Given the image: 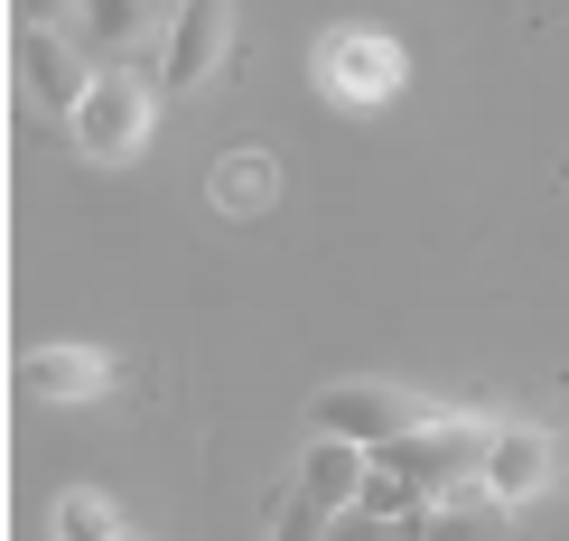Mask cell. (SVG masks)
<instances>
[{"label":"cell","mask_w":569,"mask_h":541,"mask_svg":"<svg viewBox=\"0 0 569 541\" xmlns=\"http://www.w3.org/2000/svg\"><path fill=\"white\" fill-rule=\"evenodd\" d=\"M495 439H505V420H486V411H458V420H430V430H411L401 449H383L373 467H392L411 495H458V485H477L486 477V458H495Z\"/></svg>","instance_id":"cell-1"},{"label":"cell","mask_w":569,"mask_h":541,"mask_svg":"<svg viewBox=\"0 0 569 541\" xmlns=\"http://www.w3.org/2000/svg\"><path fill=\"white\" fill-rule=\"evenodd\" d=\"M318 93L337 112H373V103H392L401 84H411V57H401V38H383V29H365V19H346V29H327L318 38Z\"/></svg>","instance_id":"cell-2"},{"label":"cell","mask_w":569,"mask_h":541,"mask_svg":"<svg viewBox=\"0 0 569 541\" xmlns=\"http://www.w3.org/2000/svg\"><path fill=\"white\" fill-rule=\"evenodd\" d=\"M150 122H159V93L140 84V76H122V66H103V76L84 84V103H76V150L93 159V169H131L140 150H150Z\"/></svg>","instance_id":"cell-3"},{"label":"cell","mask_w":569,"mask_h":541,"mask_svg":"<svg viewBox=\"0 0 569 541\" xmlns=\"http://www.w3.org/2000/svg\"><path fill=\"white\" fill-rule=\"evenodd\" d=\"M411 430H430V411H420L411 392H392V383H327L318 402H308V439H346V449H365V458L401 449Z\"/></svg>","instance_id":"cell-4"},{"label":"cell","mask_w":569,"mask_h":541,"mask_svg":"<svg viewBox=\"0 0 569 541\" xmlns=\"http://www.w3.org/2000/svg\"><path fill=\"white\" fill-rule=\"evenodd\" d=\"M122 383V364L103 345H38V355L10 364V392L19 402H47V411H76V402H103Z\"/></svg>","instance_id":"cell-5"},{"label":"cell","mask_w":569,"mask_h":541,"mask_svg":"<svg viewBox=\"0 0 569 541\" xmlns=\"http://www.w3.org/2000/svg\"><path fill=\"white\" fill-rule=\"evenodd\" d=\"M224 47H233V19L216 10V0H187L178 29H169V47H159V93H169V103H187V93L224 66Z\"/></svg>","instance_id":"cell-6"},{"label":"cell","mask_w":569,"mask_h":541,"mask_svg":"<svg viewBox=\"0 0 569 541\" xmlns=\"http://www.w3.org/2000/svg\"><path fill=\"white\" fill-rule=\"evenodd\" d=\"M551 477H560V439H551V430H532V420H505V439H495V458H486L477 495L513 513V504H532Z\"/></svg>","instance_id":"cell-7"},{"label":"cell","mask_w":569,"mask_h":541,"mask_svg":"<svg viewBox=\"0 0 569 541\" xmlns=\"http://www.w3.org/2000/svg\"><path fill=\"white\" fill-rule=\"evenodd\" d=\"M10 57H19V76H29V93L47 112H66V122H76V103H84V66H76V47H66L57 29H10Z\"/></svg>","instance_id":"cell-8"},{"label":"cell","mask_w":569,"mask_h":541,"mask_svg":"<svg viewBox=\"0 0 569 541\" xmlns=\"http://www.w3.org/2000/svg\"><path fill=\"white\" fill-rule=\"evenodd\" d=\"M365 477H373V458L365 449H346V439H308V458H299V495L337 523V513L365 504Z\"/></svg>","instance_id":"cell-9"},{"label":"cell","mask_w":569,"mask_h":541,"mask_svg":"<svg viewBox=\"0 0 569 541\" xmlns=\"http://www.w3.org/2000/svg\"><path fill=\"white\" fill-rule=\"evenodd\" d=\"M271 197H280V159H271V150H224L216 169H206V206L233 216V224L271 216Z\"/></svg>","instance_id":"cell-10"},{"label":"cell","mask_w":569,"mask_h":541,"mask_svg":"<svg viewBox=\"0 0 569 541\" xmlns=\"http://www.w3.org/2000/svg\"><path fill=\"white\" fill-rule=\"evenodd\" d=\"M47 523H57V541H131L122 504H112V495H93V485H66Z\"/></svg>","instance_id":"cell-11"},{"label":"cell","mask_w":569,"mask_h":541,"mask_svg":"<svg viewBox=\"0 0 569 541\" xmlns=\"http://www.w3.org/2000/svg\"><path fill=\"white\" fill-rule=\"evenodd\" d=\"M169 38L178 29V10H150V0H93L84 10V47H131V38Z\"/></svg>","instance_id":"cell-12"},{"label":"cell","mask_w":569,"mask_h":541,"mask_svg":"<svg viewBox=\"0 0 569 541\" xmlns=\"http://www.w3.org/2000/svg\"><path fill=\"white\" fill-rule=\"evenodd\" d=\"M420 541H505V504H486V495H448L420 513Z\"/></svg>","instance_id":"cell-13"},{"label":"cell","mask_w":569,"mask_h":541,"mask_svg":"<svg viewBox=\"0 0 569 541\" xmlns=\"http://www.w3.org/2000/svg\"><path fill=\"white\" fill-rule=\"evenodd\" d=\"M411 504H420L411 485H401L392 467H373V477H365V504H355V513H373V523H411Z\"/></svg>","instance_id":"cell-14"},{"label":"cell","mask_w":569,"mask_h":541,"mask_svg":"<svg viewBox=\"0 0 569 541\" xmlns=\"http://www.w3.org/2000/svg\"><path fill=\"white\" fill-rule=\"evenodd\" d=\"M327 541H392V532L373 523V513H337V523H327Z\"/></svg>","instance_id":"cell-15"}]
</instances>
